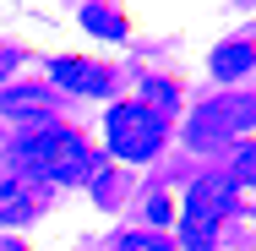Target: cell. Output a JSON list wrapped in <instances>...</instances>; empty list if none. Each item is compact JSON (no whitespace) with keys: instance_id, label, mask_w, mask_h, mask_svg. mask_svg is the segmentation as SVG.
<instances>
[{"instance_id":"1","label":"cell","mask_w":256,"mask_h":251,"mask_svg":"<svg viewBox=\"0 0 256 251\" xmlns=\"http://www.w3.org/2000/svg\"><path fill=\"white\" fill-rule=\"evenodd\" d=\"M16 164L28 169V175H44L54 186H82L88 175H93V153L82 148V137L76 131H38V137H28L22 148H16Z\"/></svg>"},{"instance_id":"2","label":"cell","mask_w":256,"mask_h":251,"mask_svg":"<svg viewBox=\"0 0 256 251\" xmlns=\"http://www.w3.org/2000/svg\"><path fill=\"white\" fill-rule=\"evenodd\" d=\"M229 202H234V180H229V175H202V180L191 186V197H186V218H180V235H186V246H191V251H207V246H212V235H218Z\"/></svg>"},{"instance_id":"3","label":"cell","mask_w":256,"mask_h":251,"mask_svg":"<svg viewBox=\"0 0 256 251\" xmlns=\"http://www.w3.org/2000/svg\"><path fill=\"white\" fill-rule=\"evenodd\" d=\"M251 126H256V99H212L186 126V142L212 153V148H224V142H234L240 131H251Z\"/></svg>"},{"instance_id":"4","label":"cell","mask_w":256,"mask_h":251,"mask_svg":"<svg viewBox=\"0 0 256 251\" xmlns=\"http://www.w3.org/2000/svg\"><path fill=\"white\" fill-rule=\"evenodd\" d=\"M104 137H109V153H120V158H153L164 142V120L148 115L142 104H114L104 120Z\"/></svg>"},{"instance_id":"5","label":"cell","mask_w":256,"mask_h":251,"mask_svg":"<svg viewBox=\"0 0 256 251\" xmlns=\"http://www.w3.org/2000/svg\"><path fill=\"white\" fill-rule=\"evenodd\" d=\"M54 88H66V93H88V99H109V88H114V77L93 66V60H76V55H66V60H54L50 66Z\"/></svg>"},{"instance_id":"6","label":"cell","mask_w":256,"mask_h":251,"mask_svg":"<svg viewBox=\"0 0 256 251\" xmlns=\"http://www.w3.org/2000/svg\"><path fill=\"white\" fill-rule=\"evenodd\" d=\"M251 66H256L251 44H218V50H212V77H218V82H234V77H246Z\"/></svg>"},{"instance_id":"7","label":"cell","mask_w":256,"mask_h":251,"mask_svg":"<svg viewBox=\"0 0 256 251\" xmlns=\"http://www.w3.org/2000/svg\"><path fill=\"white\" fill-rule=\"evenodd\" d=\"M28 213H33V191L22 180H6L0 186V224H22Z\"/></svg>"},{"instance_id":"8","label":"cell","mask_w":256,"mask_h":251,"mask_svg":"<svg viewBox=\"0 0 256 251\" xmlns=\"http://www.w3.org/2000/svg\"><path fill=\"white\" fill-rule=\"evenodd\" d=\"M82 22H88L98 39H126V17H120V11H104V6H82Z\"/></svg>"},{"instance_id":"9","label":"cell","mask_w":256,"mask_h":251,"mask_svg":"<svg viewBox=\"0 0 256 251\" xmlns=\"http://www.w3.org/2000/svg\"><path fill=\"white\" fill-rule=\"evenodd\" d=\"M0 109H6V115H44V120H50V99H44V93H6Z\"/></svg>"},{"instance_id":"10","label":"cell","mask_w":256,"mask_h":251,"mask_svg":"<svg viewBox=\"0 0 256 251\" xmlns=\"http://www.w3.org/2000/svg\"><path fill=\"white\" fill-rule=\"evenodd\" d=\"M142 109H148V115H169V109H174V88L148 77V82H142Z\"/></svg>"},{"instance_id":"11","label":"cell","mask_w":256,"mask_h":251,"mask_svg":"<svg viewBox=\"0 0 256 251\" xmlns=\"http://www.w3.org/2000/svg\"><path fill=\"white\" fill-rule=\"evenodd\" d=\"M229 180H234V186H256V142H251V148H240L234 169H229Z\"/></svg>"},{"instance_id":"12","label":"cell","mask_w":256,"mask_h":251,"mask_svg":"<svg viewBox=\"0 0 256 251\" xmlns=\"http://www.w3.org/2000/svg\"><path fill=\"white\" fill-rule=\"evenodd\" d=\"M120 251H174V246H169V240H158V235H126Z\"/></svg>"},{"instance_id":"13","label":"cell","mask_w":256,"mask_h":251,"mask_svg":"<svg viewBox=\"0 0 256 251\" xmlns=\"http://www.w3.org/2000/svg\"><path fill=\"white\" fill-rule=\"evenodd\" d=\"M148 218H153V224H164V218H169V202L153 197V202H148Z\"/></svg>"},{"instance_id":"14","label":"cell","mask_w":256,"mask_h":251,"mask_svg":"<svg viewBox=\"0 0 256 251\" xmlns=\"http://www.w3.org/2000/svg\"><path fill=\"white\" fill-rule=\"evenodd\" d=\"M11 71H16V55H11V50H0V77H11Z\"/></svg>"},{"instance_id":"15","label":"cell","mask_w":256,"mask_h":251,"mask_svg":"<svg viewBox=\"0 0 256 251\" xmlns=\"http://www.w3.org/2000/svg\"><path fill=\"white\" fill-rule=\"evenodd\" d=\"M0 251H22V246H16V240H0Z\"/></svg>"}]
</instances>
